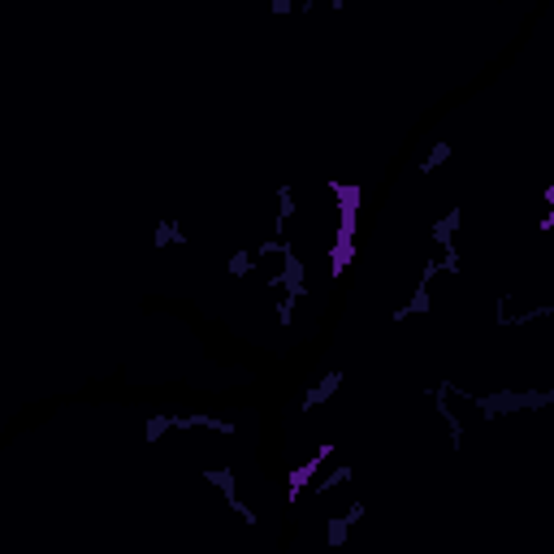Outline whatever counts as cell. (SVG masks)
<instances>
[{
	"label": "cell",
	"instance_id": "obj_1",
	"mask_svg": "<svg viewBox=\"0 0 554 554\" xmlns=\"http://www.w3.org/2000/svg\"><path fill=\"white\" fill-rule=\"evenodd\" d=\"M282 256H286V265H282V273H277V277H269V286H282L286 295H295V299L307 295V282H303L307 269H303V260L295 256V247H286Z\"/></svg>",
	"mask_w": 554,
	"mask_h": 554
},
{
	"label": "cell",
	"instance_id": "obj_2",
	"mask_svg": "<svg viewBox=\"0 0 554 554\" xmlns=\"http://www.w3.org/2000/svg\"><path fill=\"white\" fill-rule=\"evenodd\" d=\"M329 455H334V446L325 442V446H316V450H312V459H307V464H299V468H290V485H286V498H290V502L299 498V490H303L307 481H312V472H316V468H321L325 459H329Z\"/></svg>",
	"mask_w": 554,
	"mask_h": 554
},
{
	"label": "cell",
	"instance_id": "obj_3",
	"mask_svg": "<svg viewBox=\"0 0 554 554\" xmlns=\"http://www.w3.org/2000/svg\"><path fill=\"white\" fill-rule=\"evenodd\" d=\"M338 385H342V372H338V368H329V372H325V377H321V381H316V385L299 399V412H312V407H321L325 399H334V394H338Z\"/></svg>",
	"mask_w": 554,
	"mask_h": 554
},
{
	"label": "cell",
	"instance_id": "obj_4",
	"mask_svg": "<svg viewBox=\"0 0 554 554\" xmlns=\"http://www.w3.org/2000/svg\"><path fill=\"white\" fill-rule=\"evenodd\" d=\"M459 221H464V213H459V208H450V213H446L442 221H433V242H437L442 251H446V247H455L450 238H455V230H459Z\"/></svg>",
	"mask_w": 554,
	"mask_h": 554
},
{
	"label": "cell",
	"instance_id": "obj_5",
	"mask_svg": "<svg viewBox=\"0 0 554 554\" xmlns=\"http://www.w3.org/2000/svg\"><path fill=\"white\" fill-rule=\"evenodd\" d=\"M204 481L208 485H217V490L225 494V502H234L238 490H234V468H213V472H204Z\"/></svg>",
	"mask_w": 554,
	"mask_h": 554
},
{
	"label": "cell",
	"instance_id": "obj_6",
	"mask_svg": "<svg viewBox=\"0 0 554 554\" xmlns=\"http://www.w3.org/2000/svg\"><path fill=\"white\" fill-rule=\"evenodd\" d=\"M429 282H420V277H416V295L412 299H407V307H403V312H394V321H403V316H412V312H429Z\"/></svg>",
	"mask_w": 554,
	"mask_h": 554
},
{
	"label": "cell",
	"instance_id": "obj_7",
	"mask_svg": "<svg viewBox=\"0 0 554 554\" xmlns=\"http://www.w3.org/2000/svg\"><path fill=\"white\" fill-rule=\"evenodd\" d=\"M295 217V187H282L277 191V238H282V225Z\"/></svg>",
	"mask_w": 554,
	"mask_h": 554
},
{
	"label": "cell",
	"instance_id": "obj_8",
	"mask_svg": "<svg viewBox=\"0 0 554 554\" xmlns=\"http://www.w3.org/2000/svg\"><path fill=\"white\" fill-rule=\"evenodd\" d=\"M169 429H178V416H152L148 420V442H160Z\"/></svg>",
	"mask_w": 554,
	"mask_h": 554
},
{
	"label": "cell",
	"instance_id": "obj_9",
	"mask_svg": "<svg viewBox=\"0 0 554 554\" xmlns=\"http://www.w3.org/2000/svg\"><path fill=\"white\" fill-rule=\"evenodd\" d=\"M169 242H182V225H178V221H160L156 225V247H169Z\"/></svg>",
	"mask_w": 554,
	"mask_h": 554
},
{
	"label": "cell",
	"instance_id": "obj_10",
	"mask_svg": "<svg viewBox=\"0 0 554 554\" xmlns=\"http://www.w3.org/2000/svg\"><path fill=\"white\" fill-rule=\"evenodd\" d=\"M347 533H351V519H347V515H334V519H329V546L338 550L342 542H347Z\"/></svg>",
	"mask_w": 554,
	"mask_h": 554
},
{
	"label": "cell",
	"instance_id": "obj_11",
	"mask_svg": "<svg viewBox=\"0 0 554 554\" xmlns=\"http://www.w3.org/2000/svg\"><path fill=\"white\" fill-rule=\"evenodd\" d=\"M342 481H351V464H342V468H334V472H329V477H325V481L316 485V494H329V490H334V485H342Z\"/></svg>",
	"mask_w": 554,
	"mask_h": 554
},
{
	"label": "cell",
	"instance_id": "obj_12",
	"mask_svg": "<svg viewBox=\"0 0 554 554\" xmlns=\"http://www.w3.org/2000/svg\"><path fill=\"white\" fill-rule=\"evenodd\" d=\"M442 160H450V143H437V148L425 156V165H420V169H425V173H433L437 165H442Z\"/></svg>",
	"mask_w": 554,
	"mask_h": 554
},
{
	"label": "cell",
	"instance_id": "obj_13",
	"mask_svg": "<svg viewBox=\"0 0 554 554\" xmlns=\"http://www.w3.org/2000/svg\"><path fill=\"white\" fill-rule=\"evenodd\" d=\"M251 265H256V256H251V251H234V256H230V273H234V277L251 273Z\"/></svg>",
	"mask_w": 554,
	"mask_h": 554
},
{
	"label": "cell",
	"instance_id": "obj_14",
	"mask_svg": "<svg viewBox=\"0 0 554 554\" xmlns=\"http://www.w3.org/2000/svg\"><path fill=\"white\" fill-rule=\"evenodd\" d=\"M437 269H446V273L455 277V273H459V251H455V247H446L442 256H437Z\"/></svg>",
	"mask_w": 554,
	"mask_h": 554
},
{
	"label": "cell",
	"instance_id": "obj_15",
	"mask_svg": "<svg viewBox=\"0 0 554 554\" xmlns=\"http://www.w3.org/2000/svg\"><path fill=\"white\" fill-rule=\"evenodd\" d=\"M290 321H295V295H286L277 303V325H290Z\"/></svg>",
	"mask_w": 554,
	"mask_h": 554
}]
</instances>
